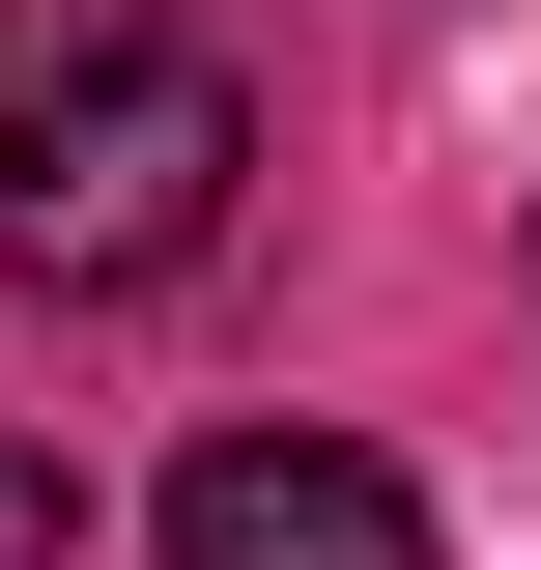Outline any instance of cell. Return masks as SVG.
Instances as JSON below:
<instances>
[{"label":"cell","instance_id":"6da1fadb","mask_svg":"<svg viewBox=\"0 0 541 570\" xmlns=\"http://www.w3.org/2000/svg\"><path fill=\"white\" fill-rule=\"evenodd\" d=\"M228 171H257V86L171 29V0H0V285H171L228 257Z\"/></svg>","mask_w":541,"mask_h":570},{"label":"cell","instance_id":"7a4b0ae2","mask_svg":"<svg viewBox=\"0 0 541 570\" xmlns=\"http://www.w3.org/2000/svg\"><path fill=\"white\" fill-rule=\"evenodd\" d=\"M171 570H427V485L371 428H228L171 456Z\"/></svg>","mask_w":541,"mask_h":570},{"label":"cell","instance_id":"3957f363","mask_svg":"<svg viewBox=\"0 0 541 570\" xmlns=\"http://www.w3.org/2000/svg\"><path fill=\"white\" fill-rule=\"evenodd\" d=\"M0 570H86V485L29 456V428H0Z\"/></svg>","mask_w":541,"mask_h":570}]
</instances>
